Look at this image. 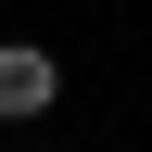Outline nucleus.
<instances>
[{
	"label": "nucleus",
	"instance_id": "f257e3e1",
	"mask_svg": "<svg viewBox=\"0 0 152 152\" xmlns=\"http://www.w3.org/2000/svg\"><path fill=\"white\" fill-rule=\"evenodd\" d=\"M51 89H64V64L26 51V38H0V114H51Z\"/></svg>",
	"mask_w": 152,
	"mask_h": 152
}]
</instances>
